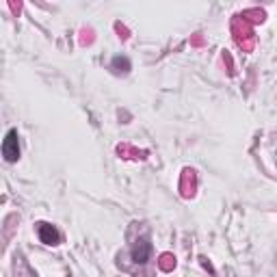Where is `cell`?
<instances>
[{"mask_svg": "<svg viewBox=\"0 0 277 277\" xmlns=\"http://www.w3.org/2000/svg\"><path fill=\"white\" fill-rule=\"evenodd\" d=\"M232 33H234V39L236 44L241 46L245 52H251L256 48V37H253V31H251V24L243 20L241 15H236L232 20Z\"/></svg>", "mask_w": 277, "mask_h": 277, "instance_id": "1", "label": "cell"}, {"mask_svg": "<svg viewBox=\"0 0 277 277\" xmlns=\"http://www.w3.org/2000/svg\"><path fill=\"white\" fill-rule=\"evenodd\" d=\"M2 156L7 163H15L20 158V143H17V130H9L2 141Z\"/></svg>", "mask_w": 277, "mask_h": 277, "instance_id": "2", "label": "cell"}, {"mask_svg": "<svg viewBox=\"0 0 277 277\" xmlns=\"http://www.w3.org/2000/svg\"><path fill=\"white\" fill-rule=\"evenodd\" d=\"M195 188H197V178H195V171L191 167H186L182 171V178H180V195L182 197H193L195 195Z\"/></svg>", "mask_w": 277, "mask_h": 277, "instance_id": "3", "label": "cell"}, {"mask_svg": "<svg viewBox=\"0 0 277 277\" xmlns=\"http://www.w3.org/2000/svg\"><path fill=\"white\" fill-rule=\"evenodd\" d=\"M37 232H39V238H41V243L44 245H59L61 243V234H59V230L54 228V225H50V223H39Z\"/></svg>", "mask_w": 277, "mask_h": 277, "instance_id": "4", "label": "cell"}, {"mask_svg": "<svg viewBox=\"0 0 277 277\" xmlns=\"http://www.w3.org/2000/svg\"><path fill=\"white\" fill-rule=\"evenodd\" d=\"M150 253H152V245L147 243L145 238H141V241H137L135 247H132V260L143 264V262L150 260Z\"/></svg>", "mask_w": 277, "mask_h": 277, "instance_id": "5", "label": "cell"}, {"mask_svg": "<svg viewBox=\"0 0 277 277\" xmlns=\"http://www.w3.org/2000/svg\"><path fill=\"white\" fill-rule=\"evenodd\" d=\"M241 17L247 22V24H262V22L266 20V11L264 9H258V7L245 9V11L241 13Z\"/></svg>", "mask_w": 277, "mask_h": 277, "instance_id": "6", "label": "cell"}, {"mask_svg": "<svg viewBox=\"0 0 277 277\" xmlns=\"http://www.w3.org/2000/svg\"><path fill=\"white\" fill-rule=\"evenodd\" d=\"M117 154L122 156V158H147V152L145 150H137V147L128 145V143L117 145Z\"/></svg>", "mask_w": 277, "mask_h": 277, "instance_id": "7", "label": "cell"}, {"mask_svg": "<svg viewBox=\"0 0 277 277\" xmlns=\"http://www.w3.org/2000/svg\"><path fill=\"white\" fill-rule=\"evenodd\" d=\"M130 59H128V57H115L113 59V69H115V72H117V74H128V72H130Z\"/></svg>", "mask_w": 277, "mask_h": 277, "instance_id": "8", "label": "cell"}, {"mask_svg": "<svg viewBox=\"0 0 277 277\" xmlns=\"http://www.w3.org/2000/svg\"><path fill=\"white\" fill-rule=\"evenodd\" d=\"M158 266H160V271H165V273L173 271L175 269V256L173 253H163L160 260H158Z\"/></svg>", "mask_w": 277, "mask_h": 277, "instance_id": "9", "label": "cell"}, {"mask_svg": "<svg viewBox=\"0 0 277 277\" xmlns=\"http://www.w3.org/2000/svg\"><path fill=\"white\" fill-rule=\"evenodd\" d=\"M115 31L119 33V37H122V39H128V37H130V35H128V29H126V26H122L119 22L115 24Z\"/></svg>", "mask_w": 277, "mask_h": 277, "instance_id": "10", "label": "cell"}, {"mask_svg": "<svg viewBox=\"0 0 277 277\" xmlns=\"http://www.w3.org/2000/svg\"><path fill=\"white\" fill-rule=\"evenodd\" d=\"M275 160H277V154H275Z\"/></svg>", "mask_w": 277, "mask_h": 277, "instance_id": "11", "label": "cell"}]
</instances>
